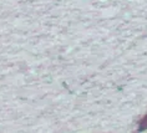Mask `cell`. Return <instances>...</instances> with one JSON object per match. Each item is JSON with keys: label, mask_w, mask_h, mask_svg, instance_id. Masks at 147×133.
Listing matches in <instances>:
<instances>
[{"label": "cell", "mask_w": 147, "mask_h": 133, "mask_svg": "<svg viewBox=\"0 0 147 133\" xmlns=\"http://www.w3.org/2000/svg\"><path fill=\"white\" fill-rule=\"evenodd\" d=\"M140 129H141V131H145V129H147V117L141 122V124H140Z\"/></svg>", "instance_id": "1"}]
</instances>
